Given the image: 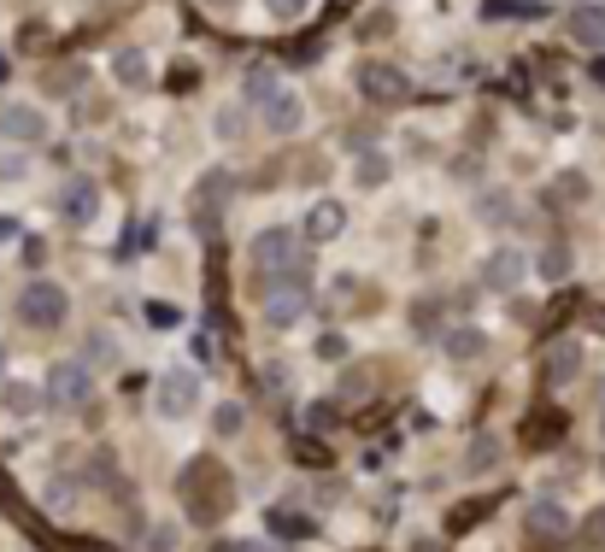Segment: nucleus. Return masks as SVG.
Masks as SVG:
<instances>
[{"mask_svg":"<svg viewBox=\"0 0 605 552\" xmlns=\"http://www.w3.org/2000/svg\"><path fill=\"white\" fill-rule=\"evenodd\" d=\"M541 12H546L541 0H482V18H494V24L500 18H541Z\"/></svg>","mask_w":605,"mask_h":552,"instance_id":"nucleus-24","label":"nucleus"},{"mask_svg":"<svg viewBox=\"0 0 605 552\" xmlns=\"http://www.w3.org/2000/svg\"><path fill=\"white\" fill-rule=\"evenodd\" d=\"M0 136L18 141V148H36V141H48V112L30 106V100H7L0 106Z\"/></svg>","mask_w":605,"mask_h":552,"instance_id":"nucleus-11","label":"nucleus"},{"mask_svg":"<svg viewBox=\"0 0 605 552\" xmlns=\"http://www.w3.org/2000/svg\"><path fill=\"white\" fill-rule=\"evenodd\" d=\"M524 276H529L524 247H494V253L477 265V288L482 294H512V288H524Z\"/></svg>","mask_w":605,"mask_h":552,"instance_id":"nucleus-9","label":"nucleus"},{"mask_svg":"<svg viewBox=\"0 0 605 552\" xmlns=\"http://www.w3.org/2000/svg\"><path fill=\"white\" fill-rule=\"evenodd\" d=\"M41 388H48L53 412H83V405L94 400V365H89V359H53Z\"/></svg>","mask_w":605,"mask_h":552,"instance_id":"nucleus-3","label":"nucleus"},{"mask_svg":"<svg viewBox=\"0 0 605 552\" xmlns=\"http://www.w3.org/2000/svg\"><path fill=\"white\" fill-rule=\"evenodd\" d=\"M576 371H582V341H553V353L541 359V382L546 388H565Z\"/></svg>","mask_w":605,"mask_h":552,"instance_id":"nucleus-13","label":"nucleus"},{"mask_svg":"<svg viewBox=\"0 0 605 552\" xmlns=\"http://www.w3.org/2000/svg\"><path fill=\"white\" fill-rule=\"evenodd\" d=\"M30 177V153H0V183H24Z\"/></svg>","mask_w":605,"mask_h":552,"instance_id":"nucleus-30","label":"nucleus"},{"mask_svg":"<svg viewBox=\"0 0 605 552\" xmlns=\"http://www.w3.org/2000/svg\"><path fill=\"white\" fill-rule=\"evenodd\" d=\"M570 271H576V253H570L565 241H546L541 253H535V276H541V283H565Z\"/></svg>","mask_w":605,"mask_h":552,"instance_id":"nucleus-18","label":"nucleus"},{"mask_svg":"<svg viewBox=\"0 0 605 552\" xmlns=\"http://www.w3.org/2000/svg\"><path fill=\"white\" fill-rule=\"evenodd\" d=\"M112 77H118L124 89H148V83H153V60L141 48H124L118 60H112Z\"/></svg>","mask_w":605,"mask_h":552,"instance_id":"nucleus-16","label":"nucleus"},{"mask_svg":"<svg viewBox=\"0 0 605 552\" xmlns=\"http://www.w3.org/2000/svg\"><path fill=\"white\" fill-rule=\"evenodd\" d=\"M412 552H446V547H436V541H412Z\"/></svg>","mask_w":605,"mask_h":552,"instance_id":"nucleus-42","label":"nucleus"},{"mask_svg":"<svg viewBox=\"0 0 605 552\" xmlns=\"http://www.w3.org/2000/svg\"><path fill=\"white\" fill-rule=\"evenodd\" d=\"M358 95H365L370 106H406V100H412V77L400 65L365 60V65H358Z\"/></svg>","mask_w":605,"mask_h":552,"instance_id":"nucleus-7","label":"nucleus"},{"mask_svg":"<svg viewBox=\"0 0 605 552\" xmlns=\"http://www.w3.org/2000/svg\"><path fill=\"white\" fill-rule=\"evenodd\" d=\"M206 7H212V12H236L241 0H206Z\"/></svg>","mask_w":605,"mask_h":552,"instance_id":"nucleus-41","label":"nucleus"},{"mask_svg":"<svg viewBox=\"0 0 605 552\" xmlns=\"http://www.w3.org/2000/svg\"><path fill=\"white\" fill-rule=\"evenodd\" d=\"M570 41H582V48H605V7H576L570 12Z\"/></svg>","mask_w":605,"mask_h":552,"instance_id":"nucleus-19","label":"nucleus"},{"mask_svg":"<svg viewBox=\"0 0 605 552\" xmlns=\"http://www.w3.org/2000/svg\"><path fill=\"white\" fill-rule=\"evenodd\" d=\"M517 217V206H512V195L506 188H482L477 195V224H488V229H506Z\"/></svg>","mask_w":605,"mask_h":552,"instance_id":"nucleus-17","label":"nucleus"},{"mask_svg":"<svg viewBox=\"0 0 605 552\" xmlns=\"http://www.w3.org/2000/svg\"><path fill=\"white\" fill-rule=\"evenodd\" d=\"M588 77H594V83H600V89H605V48H600V60H594V65H588Z\"/></svg>","mask_w":605,"mask_h":552,"instance_id":"nucleus-38","label":"nucleus"},{"mask_svg":"<svg viewBox=\"0 0 605 552\" xmlns=\"http://www.w3.org/2000/svg\"><path fill=\"white\" fill-rule=\"evenodd\" d=\"M600 405H605V394H600Z\"/></svg>","mask_w":605,"mask_h":552,"instance_id":"nucleus-44","label":"nucleus"},{"mask_svg":"<svg viewBox=\"0 0 605 552\" xmlns=\"http://www.w3.org/2000/svg\"><path fill=\"white\" fill-rule=\"evenodd\" d=\"M83 83H89V71H83V65H48V71H41V89H48L53 100H60V95H77Z\"/></svg>","mask_w":605,"mask_h":552,"instance_id":"nucleus-21","label":"nucleus"},{"mask_svg":"<svg viewBox=\"0 0 605 552\" xmlns=\"http://www.w3.org/2000/svg\"><path fill=\"white\" fill-rule=\"evenodd\" d=\"M12 312H18L24 329H41V336H53V329H65V317H71V294H65L60 283H48V276H36V283L18 288Z\"/></svg>","mask_w":605,"mask_h":552,"instance_id":"nucleus-2","label":"nucleus"},{"mask_svg":"<svg viewBox=\"0 0 605 552\" xmlns=\"http://www.w3.org/2000/svg\"><path fill=\"white\" fill-rule=\"evenodd\" d=\"M353 177H358V188H382L388 177H394V159H388V153H365Z\"/></svg>","mask_w":605,"mask_h":552,"instance_id":"nucleus-26","label":"nucleus"},{"mask_svg":"<svg viewBox=\"0 0 605 552\" xmlns=\"http://www.w3.org/2000/svg\"><path fill=\"white\" fill-rule=\"evenodd\" d=\"M441 347H446V359H458V365H470V359H482L488 353V336H482V329H446V336H441Z\"/></svg>","mask_w":605,"mask_h":552,"instance_id":"nucleus-20","label":"nucleus"},{"mask_svg":"<svg viewBox=\"0 0 605 552\" xmlns=\"http://www.w3.org/2000/svg\"><path fill=\"white\" fill-rule=\"evenodd\" d=\"M558 195H576V200H582L588 183H582V177H558Z\"/></svg>","mask_w":605,"mask_h":552,"instance_id":"nucleus-37","label":"nucleus"},{"mask_svg":"<svg viewBox=\"0 0 605 552\" xmlns=\"http://www.w3.org/2000/svg\"><path fill=\"white\" fill-rule=\"evenodd\" d=\"M194 405H200V371H189V365L165 371L160 388H153V412L182 424V417H194Z\"/></svg>","mask_w":605,"mask_h":552,"instance_id":"nucleus-6","label":"nucleus"},{"mask_svg":"<svg viewBox=\"0 0 605 552\" xmlns=\"http://www.w3.org/2000/svg\"><path fill=\"white\" fill-rule=\"evenodd\" d=\"M0 382H7V341H0Z\"/></svg>","mask_w":605,"mask_h":552,"instance_id":"nucleus-43","label":"nucleus"},{"mask_svg":"<svg viewBox=\"0 0 605 552\" xmlns=\"http://www.w3.org/2000/svg\"><path fill=\"white\" fill-rule=\"evenodd\" d=\"M182 505H189V517L200 523V529H212V523L229 517L236 488H229V471L218 459H194L189 471H182Z\"/></svg>","mask_w":605,"mask_h":552,"instance_id":"nucleus-1","label":"nucleus"},{"mask_svg":"<svg viewBox=\"0 0 605 552\" xmlns=\"http://www.w3.org/2000/svg\"><path fill=\"white\" fill-rule=\"evenodd\" d=\"M241 429H248V405L224 400L218 412H212V435H224V441H229V435H241Z\"/></svg>","mask_w":605,"mask_h":552,"instance_id":"nucleus-27","label":"nucleus"},{"mask_svg":"<svg viewBox=\"0 0 605 552\" xmlns=\"http://www.w3.org/2000/svg\"><path fill=\"white\" fill-rule=\"evenodd\" d=\"M89 365H118V347H112L106 336H94L89 341Z\"/></svg>","mask_w":605,"mask_h":552,"instance_id":"nucleus-33","label":"nucleus"},{"mask_svg":"<svg viewBox=\"0 0 605 552\" xmlns=\"http://www.w3.org/2000/svg\"><path fill=\"white\" fill-rule=\"evenodd\" d=\"M270 529L288 535V541H300V535H312V523L306 517H288V512H270Z\"/></svg>","mask_w":605,"mask_h":552,"instance_id":"nucleus-31","label":"nucleus"},{"mask_svg":"<svg viewBox=\"0 0 605 552\" xmlns=\"http://www.w3.org/2000/svg\"><path fill=\"white\" fill-rule=\"evenodd\" d=\"M248 259H253V271H259V276L306 271V247H300V236H294V229H282V224L259 229V236H253V247H248Z\"/></svg>","mask_w":605,"mask_h":552,"instance_id":"nucleus-4","label":"nucleus"},{"mask_svg":"<svg viewBox=\"0 0 605 552\" xmlns=\"http://www.w3.org/2000/svg\"><path fill=\"white\" fill-rule=\"evenodd\" d=\"M318 359H324V365H348V359H353L348 336H341V329H324V336H318Z\"/></svg>","mask_w":605,"mask_h":552,"instance_id":"nucleus-29","label":"nucleus"},{"mask_svg":"<svg viewBox=\"0 0 605 552\" xmlns=\"http://www.w3.org/2000/svg\"><path fill=\"white\" fill-rule=\"evenodd\" d=\"M306 306H312V283H306V271L265 276V324H270V329H288Z\"/></svg>","mask_w":605,"mask_h":552,"instance_id":"nucleus-5","label":"nucleus"},{"mask_svg":"<svg viewBox=\"0 0 605 552\" xmlns=\"http://www.w3.org/2000/svg\"><path fill=\"white\" fill-rule=\"evenodd\" d=\"M100 177H65V188L53 195V212H60V224L71 229H89L94 217H100Z\"/></svg>","mask_w":605,"mask_h":552,"instance_id":"nucleus-8","label":"nucleus"},{"mask_svg":"<svg viewBox=\"0 0 605 552\" xmlns=\"http://www.w3.org/2000/svg\"><path fill=\"white\" fill-rule=\"evenodd\" d=\"M524 529L535 535V541H558V535L570 529V517H565V505H553V500H535L524 512Z\"/></svg>","mask_w":605,"mask_h":552,"instance_id":"nucleus-14","label":"nucleus"},{"mask_svg":"<svg viewBox=\"0 0 605 552\" xmlns=\"http://www.w3.org/2000/svg\"><path fill=\"white\" fill-rule=\"evenodd\" d=\"M148 552H177V523H153Z\"/></svg>","mask_w":605,"mask_h":552,"instance_id":"nucleus-32","label":"nucleus"},{"mask_svg":"<svg viewBox=\"0 0 605 552\" xmlns=\"http://www.w3.org/2000/svg\"><path fill=\"white\" fill-rule=\"evenodd\" d=\"M270 89H277V71L253 65V71H248V83H241V100H248V106H259V100H265Z\"/></svg>","mask_w":605,"mask_h":552,"instance_id":"nucleus-28","label":"nucleus"},{"mask_svg":"<svg viewBox=\"0 0 605 552\" xmlns=\"http://www.w3.org/2000/svg\"><path fill=\"white\" fill-rule=\"evenodd\" d=\"M259 118H265V129L270 136H300V129H306V100H300L294 89H270L265 100H259Z\"/></svg>","mask_w":605,"mask_h":552,"instance_id":"nucleus-10","label":"nucleus"},{"mask_svg":"<svg viewBox=\"0 0 605 552\" xmlns=\"http://www.w3.org/2000/svg\"><path fill=\"white\" fill-rule=\"evenodd\" d=\"M212 129H218V141H241V136H248V100H229Z\"/></svg>","mask_w":605,"mask_h":552,"instance_id":"nucleus-25","label":"nucleus"},{"mask_svg":"<svg viewBox=\"0 0 605 552\" xmlns=\"http://www.w3.org/2000/svg\"><path fill=\"white\" fill-rule=\"evenodd\" d=\"M265 7H270V18H300L312 0H265Z\"/></svg>","mask_w":605,"mask_h":552,"instance_id":"nucleus-36","label":"nucleus"},{"mask_svg":"<svg viewBox=\"0 0 605 552\" xmlns=\"http://www.w3.org/2000/svg\"><path fill=\"white\" fill-rule=\"evenodd\" d=\"M341 229H348V206H341V200H318V206L306 212V236L312 241H336Z\"/></svg>","mask_w":605,"mask_h":552,"instance_id":"nucleus-15","label":"nucleus"},{"mask_svg":"<svg viewBox=\"0 0 605 552\" xmlns=\"http://www.w3.org/2000/svg\"><path fill=\"white\" fill-rule=\"evenodd\" d=\"M341 394H348V400H365V394H370V371H348V382H341Z\"/></svg>","mask_w":605,"mask_h":552,"instance_id":"nucleus-34","label":"nucleus"},{"mask_svg":"<svg viewBox=\"0 0 605 552\" xmlns=\"http://www.w3.org/2000/svg\"><path fill=\"white\" fill-rule=\"evenodd\" d=\"M77 118H83V124H106V118H112V106H106V100H83Z\"/></svg>","mask_w":605,"mask_h":552,"instance_id":"nucleus-35","label":"nucleus"},{"mask_svg":"<svg viewBox=\"0 0 605 552\" xmlns=\"http://www.w3.org/2000/svg\"><path fill=\"white\" fill-rule=\"evenodd\" d=\"M0 405H7L12 417H36L41 405H48V388L24 382V376H7V382H0Z\"/></svg>","mask_w":605,"mask_h":552,"instance_id":"nucleus-12","label":"nucleus"},{"mask_svg":"<svg viewBox=\"0 0 605 552\" xmlns=\"http://www.w3.org/2000/svg\"><path fill=\"white\" fill-rule=\"evenodd\" d=\"M229 195H236V177H229V171H206V177H200V188H194V200H200L206 212H218Z\"/></svg>","mask_w":605,"mask_h":552,"instance_id":"nucleus-22","label":"nucleus"},{"mask_svg":"<svg viewBox=\"0 0 605 552\" xmlns=\"http://www.w3.org/2000/svg\"><path fill=\"white\" fill-rule=\"evenodd\" d=\"M588 529H594L600 541H605V512H594V517H588Z\"/></svg>","mask_w":605,"mask_h":552,"instance_id":"nucleus-40","label":"nucleus"},{"mask_svg":"<svg viewBox=\"0 0 605 552\" xmlns=\"http://www.w3.org/2000/svg\"><path fill=\"white\" fill-rule=\"evenodd\" d=\"M494 464H500V441H494V435H477V441L465 447V471L470 476H488Z\"/></svg>","mask_w":605,"mask_h":552,"instance_id":"nucleus-23","label":"nucleus"},{"mask_svg":"<svg viewBox=\"0 0 605 552\" xmlns=\"http://www.w3.org/2000/svg\"><path fill=\"white\" fill-rule=\"evenodd\" d=\"M18 236V224H12V217H0V241H12Z\"/></svg>","mask_w":605,"mask_h":552,"instance_id":"nucleus-39","label":"nucleus"}]
</instances>
